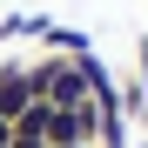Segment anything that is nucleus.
<instances>
[{
	"mask_svg": "<svg viewBox=\"0 0 148 148\" xmlns=\"http://www.w3.org/2000/svg\"><path fill=\"white\" fill-rule=\"evenodd\" d=\"M7 148H47V141H40V135H20V128H14V141H7Z\"/></svg>",
	"mask_w": 148,
	"mask_h": 148,
	"instance_id": "20e7f679",
	"label": "nucleus"
},
{
	"mask_svg": "<svg viewBox=\"0 0 148 148\" xmlns=\"http://www.w3.org/2000/svg\"><path fill=\"white\" fill-rule=\"evenodd\" d=\"M135 81H141V101H148V34H135Z\"/></svg>",
	"mask_w": 148,
	"mask_h": 148,
	"instance_id": "7ed1b4c3",
	"label": "nucleus"
},
{
	"mask_svg": "<svg viewBox=\"0 0 148 148\" xmlns=\"http://www.w3.org/2000/svg\"><path fill=\"white\" fill-rule=\"evenodd\" d=\"M34 108V88H27V54H7L0 61V114L7 121H20Z\"/></svg>",
	"mask_w": 148,
	"mask_h": 148,
	"instance_id": "f03ea898",
	"label": "nucleus"
},
{
	"mask_svg": "<svg viewBox=\"0 0 148 148\" xmlns=\"http://www.w3.org/2000/svg\"><path fill=\"white\" fill-rule=\"evenodd\" d=\"M40 141H47V148L94 141V101H81V108H47V121H40Z\"/></svg>",
	"mask_w": 148,
	"mask_h": 148,
	"instance_id": "f257e3e1",
	"label": "nucleus"
},
{
	"mask_svg": "<svg viewBox=\"0 0 148 148\" xmlns=\"http://www.w3.org/2000/svg\"><path fill=\"white\" fill-rule=\"evenodd\" d=\"M7 141H14V121H7V114H0V148H7Z\"/></svg>",
	"mask_w": 148,
	"mask_h": 148,
	"instance_id": "39448f33",
	"label": "nucleus"
},
{
	"mask_svg": "<svg viewBox=\"0 0 148 148\" xmlns=\"http://www.w3.org/2000/svg\"><path fill=\"white\" fill-rule=\"evenodd\" d=\"M135 148H148V135H135Z\"/></svg>",
	"mask_w": 148,
	"mask_h": 148,
	"instance_id": "0eeeda50",
	"label": "nucleus"
},
{
	"mask_svg": "<svg viewBox=\"0 0 148 148\" xmlns=\"http://www.w3.org/2000/svg\"><path fill=\"white\" fill-rule=\"evenodd\" d=\"M67 148H94V141H67Z\"/></svg>",
	"mask_w": 148,
	"mask_h": 148,
	"instance_id": "423d86ee",
	"label": "nucleus"
}]
</instances>
